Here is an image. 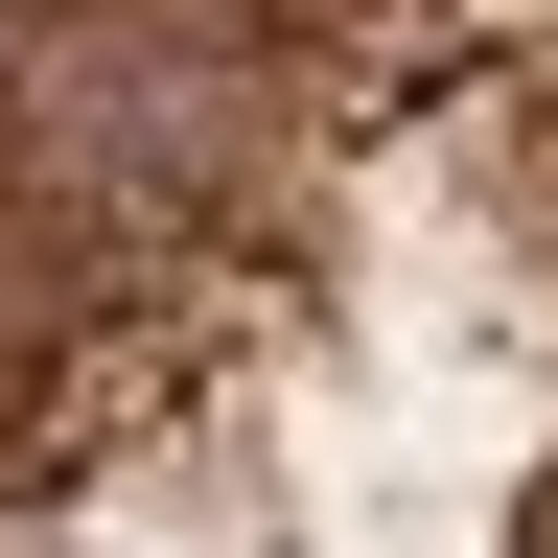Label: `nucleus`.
<instances>
[{"instance_id": "f03ea898", "label": "nucleus", "mask_w": 558, "mask_h": 558, "mask_svg": "<svg viewBox=\"0 0 558 558\" xmlns=\"http://www.w3.org/2000/svg\"><path fill=\"white\" fill-rule=\"evenodd\" d=\"M24 24H47V0H0V94H24Z\"/></svg>"}, {"instance_id": "20e7f679", "label": "nucleus", "mask_w": 558, "mask_h": 558, "mask_svg": "<svg viewBox=\"0 0 558 558\" xmlns=\"http://www.w3.org/2000/svg\"><path fill=\"white\" fill-rule=\"evenodd\" d=\"M535 558H558V512H535Z\"/></svg>"}, {"instance_id": "7ed1b4c3", "label": "nucleus", "mask_w": 558, "mask_h": 558, "mask_svg": "<svg viewBox=\"0 0 558 558\" xmlns=\"http://www.w3.org/2000/svg\"><path fill=\"white\" fill-rule=\"evenodd\" d=\"M233 24H279V0H233Z\"/></svg>"}, {"instance_id": "f257e3e1", "label": "nucleus", "mask_w": 558, "mask_h": 558, "mask_svg": "<svg viewBox=\"0 0 558 558\" xmlns=\"http://www.w3.org/2000/svg\"><path fill=\"white\" fill-rule=\"evenodd\" d=\"M279 163V24L233 0H47L24 94H0V186L47 233H209Z\"/></svg>"}]
</instances>
